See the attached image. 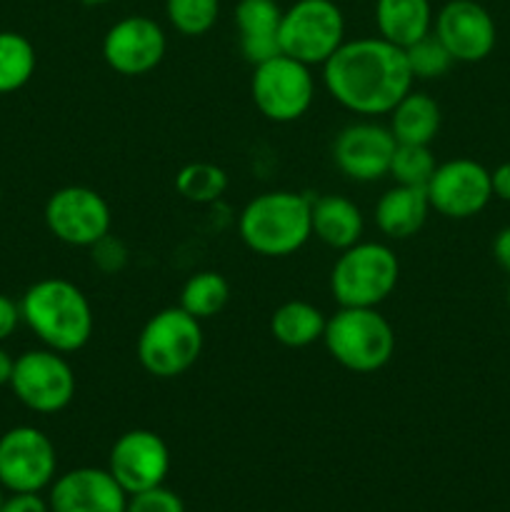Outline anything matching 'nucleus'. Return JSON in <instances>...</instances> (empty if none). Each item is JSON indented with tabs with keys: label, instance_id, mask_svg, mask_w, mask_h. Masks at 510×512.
Returning a JSON list of instances; mask_svg holds the SVG:
<instances>
[{
	"label": "nucleus",
	"instance_id": "nucleus-1",
	"mask_svg": "<svg viewBox=\"0 0 510 512\" xmlns=\"http://www.w3.org/2000/svg\"><path fill=\"white\" fill-rule=\"evenodd\" d=\"M405 50L378 38L345 40L323 63L330 98L355 115H388L413 90Z\"/></svg>",
	"mask_w": 510,
	"mask_h": 512
},
{
	"label": "nucleus",
	"instance_id": "nucleus-2",
	"mask_svg": "<svg viewBox=\"0 0 510 512\" xmlns=\"http://www.w3.org/2000/svg\"><path fill=\"white\" fill-rule=\"evenodd\" d=\"M20 318L45 348L78 353L93 335L95 318L83 290L65 278H43L20 298Z\"/></svg>",
	"mask_w": 510,
	"mask_h": 512
},
{
	"label": "nucleus",
	"instance_id": "nucleus-3",
	"mask_svg": "<svg viewBox=\"0 0 510 512\" xmlns=\"http://www.w3.org/2000/svg\"><path fill=\"white\" fill-rule=\"evenodd\" d=\"M313 198L293 190H268L250 200L238 218L245 248L263 258H288L313 238Z\"/></svg>",
	"mask_w": 510,
	"mask_h": 512
},
{
	"label": "nucleus",
	"instance_id": "nucleus-4",
	"mask_svg": "<svg viewBox=\"0 0 510 512\" xmlns=\"http://www.w3.org/2000/svg\"><path fill=\"white\" fill-rule=\"evenodd\" d=\"M398 255L385 243L360 240L340 250L330 270V293L340 308H378L398 288Z\"/></svg>",
	"mask_w": 510,
	"mask_h": 512
},
{
	"label": "nucleus",
	"instance_id": "nucleus-5",
	"mask_svg": "<svg viewBox=\"0 0 510 512\" xmlns=\"http://www.w3.org/2000/svg\"><path fill=\"white\" fill-rule=\"evenodd\" d=\"M323 345L350 373H375L395 355V330L378 308H338L325 323Z\"/></svg>",
	"mask_w": 510,
	"mask_h": 512
},
{
	"label": "nucleus",
	"instance_id": "nucleus-6",
	"mask_svg": "<svg viewBox=\"0 0 510 512\" xmlns=\"http://www.w3.org/2000/svg\"><path fill=\"white\" fill-rule=\"evenodd\" d=\"M203 353V325L183 308H165L143 325L135 343L140 368L158 380L188 373Z\"/></svg>",
	"mask_w": 510,
	"mask_h": 512
},
{
	"label": "nucleus",
	"instance_id": "nucleus-7",
	"mask_svg": "<svg viewBox=\"0 0 510 512\" xmlns=\"http://www.w3.org/2000/svg\"><path fill=\"white\" fill-rule=\"evenodd\" d=\"M345 43L343 10L333 0H295L280 18V53L323 65Z\"/></svg>",
	"mask_w": 510,
	"mask_h": 512
},
{
	"label": "nucleus",
	"instance_id": "nucleus-8",
	"mask_svg": "<svg viewBox=\"0 0 510 512\" xmlns=\"http://www.w3.org/2000/svg\"><path fill=\"white\" fill-rule=\"evenodd\" d=\"M250 95L258 113L270 123H295L308 113L315 98L310 65L283 53L275 55L253 68Z\"/></svg>",
	"mask_w": 510,
	"mask_h": 512
},
{
	"label": "nucleus",
	"instance_id": "nucleus-9",
	"mask_svg": "<svg viewBox=\"0 0 510 512\" xmlns=\"http://www.w3.org/2000/svg\"><path fill=\"white\" fill-rule=\"evenodd\" d=\"M75 373L63 353L50 348L25 350L15 358L10 390L28 410L55 415L75 398Z\"/></svg>",
	"mask_w": 510,
	"mask_h": 512
},
{
	"label": "nucleus",
	"instance_id": "nucleus-10",
	"mask_svg": "<svg viewBox=\"0 0 510 512\" xmlns=\"http://www.w3.org/2000/svg\"><path fill=\"white\" fill-rule=\"evenodd\" d=\"M43 218L50 235L73 248H93L110 235L113 225L108 200L88 185H65L55 190L45 203Z\"/></svg>",
	"mask_w": 510,
	"mask_h": 512
},
{
	"label": "nucleus",
	"instance_id": "nucleus-11",
	"mask_svg": "<svg viewBox=\"0 0 510 512\" xmlns=\"http://www.w3.org/2000/svg\"><path fill=\"white\" fill-rule=\"evenodd\" d=\"M58 455L43 430L18 425L0 435V485L10 493H40L55 480Z\"/></svg>",
	"mask_w": 510,
	"mask_h": 512
},
{
	"label": "nucleus",
	"instance_id": "nucleus-12",
	"mask_svg": "<svg viewBox=\"0 0 510 512\" xmlns=\"http://www.w3.org/2000/svg\"><path fill=\"white\" fill-rule=\"evenodd\" d=\"M430 208L450 220H468L483 213L493 200L490 170L470 158H455L440 163L425 185Z\"/></svg>",
	"mask_w": 510,
	"mask_h": 512
},
{
	"label": "nucleus",
	"instance_id": "nucleus-13",
	"mask_svg": "<svg viewBox=\"0 0 510 512\" xmlns=\"http://www.w3.org/2000/svg\"><path fill=\"white\" fill-rule=\"evenodd\" d=\"M168 50L165 30L148 15L120 18L103 35V60L110 70L125 78L148 75L158 68Z\"/></svg>",
	"mask_w": 510,
	"mask_h": 512
},
{
	"label": "nucleus",
	"instance_id": "nucleus-14",
	"mask_svg": "<svg viewBox=\"0 0 510 512\" xmlns=\"http://www.w3.org/2000/svg\"><path fill=\"white\" fill-rule=\"evenodd\" d=\"M398 140L388 125L360 120L335 135L333 160L340 173L355 183H375L390 173Z\"/></svg>",
	"mask_w": 510,
	"mask_h": 512
},
{
	"label": "nucleus",
	"instance_id": "nucleus-15",
	"mask_svg": "<svg viewBox=\"0 0 510 512\" xmlns=\"http://www.w3.org/2000/svg\"><path fill=\"white\" fill-rule=\"evenodd\" d=\"M433 33L455 63H480L498 40L493 15L475 0H448L435 15Z\"/></svg>",
	"mask_w": 510,
	"mask_h": 512
},
{
	"label": "nucleus",
	"instance_id": "nucleus-16",
	"mask_svg": "<svg viewBox=\"0 0 510 512\" xmlns=\"http://www.w3.org/2000/svg\"><path fill=\"white\" fill-rule=\"evenodd\" d=\"M108 470L125 493H140L163 485V480L168 478L170 450L153 430H128L110 448Z\"/></svg>",
	"mask_w": 510,
	"mask_h": 512
},
{
	"label": "nucleus",
	"instance_id": "nucleus-17",
	"mask_svg": "<svg viewBox=\"0 0 510 512\" xmlns=\"http://www.w3.org/2000/svg\"><path fill=\"white\" fill-rule=\"evenodd\" d=\"M50 512H125L128 493L103 468H75L50 483Z\"/></svg>",
	"mask_w": 510,
	"mask_h": 512
},
{
	"label": "nucleus",
	"instance_id": "nucleus-18",
	"mask_svg": "<svg viewBox=\"0 0 510 512\" xmlns=\"http://www.w3.org/2000/svg\"><path fill=\"white\" fill-rule=\"evenodd\" d=\"M280 18L283 8L275 0H238L235 5L240 53L253 68L280 55Z\"/></svg>",
	"mask_w": 510,
	"mask_h": 512
},
{
	"label": "nucleus",
	"instance_id": "nucleus-19",
	"mask_svg": "<svg viewBox=\"0 0 510 512\" xmlns=\"http://www.w3.org/2000/svg\"><path fill=\"white\" fill-rule=\"evenodd\" d=\"M430 210L425 188L395 183L375 203V225L390 240H408L423 230Z\"/></svg>",
	"mask_w": 510,
	"mask_h": 512
},
{
	"label": "nucleus",
	"instance_id": "nucleus-20",
	"mask_svg": "<svg viewBox=\"0 0 510 512\" xmlns=\"http://www.w3.org/2000/svg\"><path fill=\"white\" fill-rule=\"evenodd\" d=\"M313 235L333 250H345L360 243L365 220L358 205L345 195H320L310 208Z\"/></svg>",
	"mask_w": 510,
	"mask_h": 512
},
{
	"label": "nucleus",
	"instance_id": "nucleus-21",
	"mask_svg": "<svg viewBox=\"0 0 510 512\" xmlns=\"http://www.w3.org/2000/svg\"><path fill=\"white\" fill-rule=\"evenodd\" d=\"M433 20L430 0H375L378 35L398 48H408L433 33Z\"/></svg>",
	"mask_w": 510,
	"mask_h": 512
},
{
	"label": "nucleus",
	"instance_id": "nucleus-22",
	"mask_svg": "<svg viewBox=\"0 0 510 512\" xmlns=\"http://www.w3.org/2000/svg\"><path fill=\"white\" fill-rule=\"evenodd\" d=\"M390 133L403 145H430L440 130V105L423 90H410L390 110Z\"/></svg>",
	"mask_w": 510,
	"mask_h": 512
},
{
	"label": "nucleus",
	"instance_id": "nucleus-23",
	"mask_svg": "<svg viewBox=\"0 0 510 512\" xmlns=\"http://www.w3.org/2000/svg\"><path fill=\"white\" fill-rule=\"evenodd\" d=\"M328 318L308 300H288L270 315V335L283 348H308L323 340Z\"/></svg>",
	"mask_w": 510,
	"mask_h": 512
},
{
	"label": "nucleus",
	"instance_id": "nucleus-24",
	"mask_svg": "<svg viewBox=\"0 0 510 512\" xmlns=\"http://www.w3.org/2000/svg\"><path fill=\"white\" fill-rule=\"evenodd\" d=\"M228 300L230 283L225 280V275L215 273V270H200V273L190 275L180 290V308L198 318L200 323L223 313Z\"/></svg>",
	"mask_w": 510,
	"mask_h": 512
},
{
	"label": "nucleus",
	"instance_id": "nucleus-25",
	"mask_svg": "<svg viewBox=\"0 0 510 512\" xmlns=\"http://www.w3.org/2000/svg\"><path fill=\"white\" fill-rule=\"evenodd\" d=\"M35 48L25 35L0 30V95L25 88L35 73Z\"/></svg>",
	"mask_w": 510,
	"mask_h": 512
},
{
	"label": "nucleus",
	"instance_id": "nucleus-26",
	"mask_svg": "<svg viewBox=\"0 0 510 512\" xmlns=\"http://www.w3.org/2000/svg\"><path fill=\"white\" fill-rule=\"evenodd\" d=\"M175 190L180 198L195 205L215 203L228 190V173L220 165L205 163V160H195V163L183 165L175 175Z\"/></svg>",
	"mask_w": 510,
	"mask_h": 512
},
{
	"label": "nucleus",
	"instance_id": "nucleus-27",
	"mask_svg": "<svg viewBox=\"0 0 510 512\" xmlns=\"http://www.w3.org/2000/svg\"><path fill=\"white\" fill-rule=\"evenodd\" d=\"M168 23L185 38H200L218 23L220 0H165Z\"/></svg>",
	"mask_w": 510,
	"mask_h": 512
},
{
	"label": "nucleus",
	"instance_id": "nucleus-28",
	"mask_svg": "<svg viewBox=\"0 0 510 512\" xmlns=\"http://www.w3.org/2000/svg\"><path fill=\"white\" fill-rule=\"evenodd\" d=\"M435 168V155L430 145H403L398 143L390 163V178L398 185H415V188H425L428 180L433 178Z\"/></svg>",
	"mask_w": 510,
	"mask_h": 512
},
{
	"label": "nucleus",
	"instance_id": "nucleus-29",
	"mask_svg": "<svg viewBox=\"0 0 510 512\" xmlns=\"http://www.w3.org/2000/svg\"><path fill=\"white\" fill-rule=\"evenodd\" d=\"M405 50V58H408V68L413 73L415 80H435L443 78L450 70V65L455 63L453 55L445 50V45L435 38V33H428L425 38H420L418 43L408 45Z\"/></svg>",
	"mask_w": 510,
	"mask_h": 512
},
{
	"label": "nucleus",
	"instance_id": "nucleus-30",
	"mask_svg": "<svg viewBox=\"0 0 510 512\" xmlns=\"http://www.w3.org/2000/svg\"><path fill=\"white\" fill-rule=\"evenodd\" d=\"M125 512H185V505L180 495H175L173 490L155 485V488L130 495Z\"/></svg>",
	"mask_w": 510,
	"mask_h": 512
},
{
	"label": "nucleus",
	"instance_id": "nucleus-31",
	"mask_svg": "<svg viewBox=\"0 0 510 512\" xmlns=\"http://www.w3.org/2000/svg\"><path fill=\"white\" fill-rule=\"evenodd\" d=\"M90 250H93V263L98 265L100 270H105V273H115V270L123 268L125 260H128V250H125V245L120 243V240H113L110 235H105L103 240H98Z\"/></svg>",
	"mask_w": 510,
	"mask_h": 512
},
{
	"label": "nucleus",
	"instance_id": "nucleus-32",
	"mask_svg": "<svg viewBox=\"0 0 510 512\" xmlns=\"http://www.w3.org/2000/svg\"><path fill=\"white\" fill-rule=\"evenodd\" d=\"M0 512H50V505L38 493H13Z\"/></svg>",
	"mask_w": 510,
	"mask_h": 512
},
{
	"label": "nucleus",
	"instance_id": "nucleus-33",
	"mask_svg": "<svg viewBox=\"0 0 510 512\" xmlns=\"http://www.w3.org/2000/svg\"><path fill=\"white\" fill-rule=\"evenodd\" d=\"M20 303H15L13 298L0 293V343L8 340L15 333V328L20 325Z\"/></svg>",
	"mask_w": 510,
	"mask_h": 512
},
{
	"label": "nucleus",
	"instance_id": "nucleus-34",
	"mask_svg": "<svg viewBox=\"0 0 510 512\" xmlns=\"http://www.w3.org/2000/svg\"><path fill=\"white\" fill-rule=\"evenodd\" d=\"M490 188H493V198L510 203V160L490 170Z\"/></svg>",
	"mask_w": 510,
	"mask_h": 512
},
{
	"label": "nucleus",
	"instance_id": "nucleus-35",
	"mask_svg": "<svg viewBox=\"0 0 510 512\" xmlns=\"http://www.w3.org/2000/svg\"><path fill=\"white\" fill-rule=\"evenodd\" d=\"M493 258L505 273H510V225L500 230L493 240Z\"/></svg>",
	"mask_w": 510,
	"mask_h": 512
},
{
	"label": "nucleus",
	"instance_id": "nucleus-36",
	"mask_svg": "<svg viewBox=\"0 0 510 512\" xmlns=\"http://www.w3.org/2000/svg\"><path fill=\"white\" fill-rule=\"evenodd\" d=\"M15 358H10V353L5 348H0V388L10 385V375H13Z\"/></svg>",
	"mask_w": 510,
	"mask_h": 512
},
{
	"label": "nucleus",
	"instance_id": "nucleus-37",
	"mask_svg": "<svg viewBox=\"0 0 510 512\" xmlns=\"http://www.w3.org/2000/svg\"><path fill=\"white\" fill-rule=\"evenodd\" d=\"M83 5H90V8H98V5H105L110 3V0H80Z\"/></svg>",
	"mask_w": 510,
	"mask_h": 512
},
{
	"label": "nucleus",
	"instance_id": "nucleus-38",
	"mask_svg": "<svg viewBox=\"0 0 510 512\" xmlns=\"http://www.w3.org/2000/svg\"><path fill=\"white\" fill-rule=\"evenodd\" d=\"M505 300H508V310H510V280H508V290H505Z\"/></svg>",
	"mask_w": 510,
	"mask_h": 512
},
{
	"label": "nucleus",
	"instance_id": "nucleus-39",
	"mask_svg": "<svg viewBox=\"0 0 510 512\" xmlns=\"http://www.w3.org/2000/svg\"><path fill=\"white\" fill-rule=\"evenodd\" d=\"M3 503H5V495H3V485H0V508H3Z\"/></svg>",
	"mask_w": 510,
	"mask_h": 512
},
{
	"label": "nucleus",
	"instance_id": "nucleus-40",
	"mask_svg": "<svg viewBox=\"0 0 510 512\" xmlns=\"http://www.w3.org/2000/svg\"><path fill=\"white\" fill-rule=\"evenodd\" d=\"M0 205H3V190H0Z\"/></svg>",
	"mask_w": 510,
	"mask_h": 512
}]
</instances>
